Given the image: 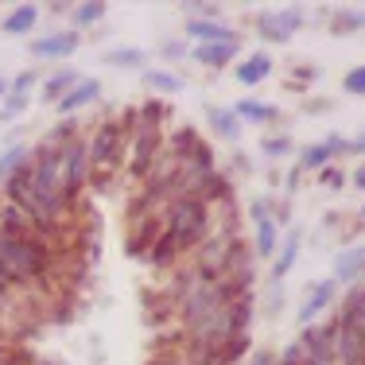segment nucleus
<instances>
[{"label":"nucleus","mask_w":365,"mask_h":365,"mask_svg":"<svg viewBox=\"0 0 365 365\" xmlns=\"http://www.w3.org/2000/svg\"><path fill=\"white\" fill-rule=\"evenodd\" d=\"M210 230H214V206H206L202 198H195V195L175 198V202H168V210H163V237H168L182 257L195 253Z\"/></svg>","instance_id":"1"},{"label":"nucleus","mask_w":365,"mask_h":365,"mask_svg":"<svg viewBox=\"0 0 365 365\" xmlns=\"http://www.w3.org/2000/svg\"><path fill=\"white\" fill-rule=\"evenodd\" d=\"M86 144H90V187H106V182L117 175L120 168H125V152H128V128L120 117H106L98 120V128H93L90 136H86Z\"/></svg>","instance_id":"2"},{"label":"nucleus","mask_w":365,"mask_h":365,"mask_svg":"<svg viewBox=\"0 0 365 365\" xmlns=\"http://www.w3.org/2000/svg\"><path fill=\"white\" fill-rule=\"evenodd\" d=\"M163 148H168V133L160 125H148V120L136 117V125L128 128V152H125V168L133 182H144L152 175V168L160 163Z\"/></svg>","instance_id":"3"},{"label":"nucleus","mask_w":365,"mask_h":365,"mask_svg":"<svg viewBox=\"0 0 365 365\" xmlns=\"http://www.w3.org/2000/svg\"><path fill=\"white\" fill-rule=\"evenodd\" d=\"M58 175H63V195L71 206H82V195L90 190V144L86 136H74L71 144H63V163H58Z\"/></svg>","instance_id":"4"},{"label":"nucleus","mask_w":365,"mask_h":365,"mask_svg":"<svg viewBox=\"0 0 365 365\" xmlns=\"http://www.w3.org/2000/svg\"><path fill=\"white\" fill-rule=\"evenodd\" d=\"M303 8L299 4H288V8H276V12H260L253 20V31L260 43H272V47H284L292 43L295 36L303 31Z\"/></svg>","instance_id":"5"},{"label":"nucleus","mask_w":365,"mask_h":365,"mask_svg":"<svg viewBox=\"0 0 365 365\" xmlns=\"http://www.w3.org/2000/svg\"><path fill=\"white\" fill-rule=\"evenodd\" d=\"M334 330H338L334 319L303 327V330H299V338H295V350H299V365H338V361H334Z\"/></svg>","instance_id":"6"},{"label":"nucleus","mask_w":365,"mask_h":365,"mask_svg":"<svg viewBox=\"0 0 365 365\" xmlns=\"http://www.w3.org/2000/svg\"><path fill=\"white\" fill-rule=\"evenodd\" d=\"M334 303H338V284L330 280V276L311 280L307 292H303V299H299V307H295V323H299V330L311 327V323H319Z\"/></svg>","instance_id":"7"},{"label":"nucleus","mask_w":365,"mask_h":365,"mask_svg":"<svg viewBox=\"0 0 365 365\" xmlns=\"http://www.w3.org/2000/svg\"><path fill=\"white\" fill-rule=\"evenodd\" d=\"M330 280L338 284V288H354V284L365 280V245H342L330 260Z\"/></svg>","instance_id":"8"},{"label":"nucleus","mask_w":365,"mask_h":365,"mask_svg":"<svg viewBox=\"0 0 365 365\" xmlns=\"http://www.w3.org/2000/svg\"><path fill=\"white\" fill-rule=\"evenodd\" d=\"M78 47H82V36L71 28H58V31H47V36H36L28 51L31 58H71Z\"/></svg>","instance_id":"9"},{"label":"nucleus","mask_w":365,"mask_h":365,"mask_svg":"<svg viewBox=\"0 0 365 365\" xmlns=\"http://www.w3.org/2000/svg\"><path fill=\"white\" fill-rule=\"evenodd\" d=\"M187 43L198 47V43H241V31L230 28L225 20H187Z\"/></svg>","instance_id":"10"},{"label":"nucleus","mask_w":365,"mask_h":365,"mask_svg":"<svg viewBox=\"0 0 365 365\" xmlns=\"http://www.w3.org/2000/svg\"><path fill=\"white\" fill-rule=\"evenodd\" d=\"M299 253H303V233L299 230H284L280 249H276V257H272V272H268V280L284 284V276L299 264Z\"/></svg>","instance_id":"11"},{"label":"nucleus","mask_w":365,"mask_h":365,"mask_svg":"<svg viewBox=\"0 0 365 365\" xmlns=\"http://www.w3.org/2000/svg\"><path fill=\"white\" fill-rule=\"evenodd\" d=\"M334 361L338 365L365 361V327H338L334 330Z\"/></svg>","instance_id":"12"},{"label":"nucleus","mask_w":365,"mask_h":365,"mask_svg":"<svg viewBox=\"0 0 365 365\" xmlns=\"http://www.w3.org/2000/svg\"><path fill=\"white\" fill-rule=\"evenodd\" d=\"M237 51L241 43H198V47H190V58L206 71H225L237 63Z\"/></svg>","instance_id":"13"},{"label":"nucleus","mask_w":365,"mask_h":365,"mask_svg":"<svg viewBox=\"0 0 365 365\" xmlns=\"http://www.w3.org/2000/svg\"><path fill=\"white\" fill-rule=\"evenodd\" d=\"M280 237H284V230L272 222V214H268V218H257V222H253V237H249V249H253L257 260H272L276 249H280Z\"/></svg>","instance_id":"14"},{"label":"nucleus","mask_w":365,"mask_h":365,"mask_svg":"<svg viewBox=\"0 0 365 365\" xmlns=\"http://www.w3.org/2000/svg\"><path fill=\"white\" fill-rule=\"evenodd\" d=\"M98 98H101V82H98V78H82V82H78L74 90L55 106V113H58L63 120H66V117H78V113H82L86 106H93Z\"/></svg>","instance_id":"15"},{"label":"nucleus","mask_w":365,"mask_h":365,"mask_svg":"<svg viewBox=\"0 0 365 365\" xmlns=\"http://www.w3.org/2000/svg\"><path fill=\"white\" fill-rule=\"evenodd\" d=\"M276 71V63H272V55H264V51H253L249 58H241L237 66H233V78H237V86H260V82H268Z\"/></svg>","instance_id":"16"},{"label":"nucleus","mask_w":365,"mask_h":365,"mask_svg":"<svg viewBox=\"0 0 365 365\" xmlns=\"http://www.w3.org/2000/svg\"><path fill=\"white\" fill-rule=\"evenodd\" d=\"M230 109L237 113L241 125H257V128L276 125V120H280V106H272V101H260V98H241V101H233Z\"/></svg>","instance_id":"17"},{"label":"nucleus","mask_w":365,"mask_h":365,"mask_svg":"<svg viewBox=\"0 0 365 365\" xmlns=\"http://www.w3.org/2000/svg\"><path fill=\"white\" fill-rule=\"evenodd\" d=\"M39 20H43L39 4H12L4 12V20H0V31H4V36H31Z\"/></svg>","instance_id":"18"},{"label":"nucleus","mask_w":365,"mask_h":365,"mask_svg":"<svg viewBox=\"0 0 365 365\" xmlns=\"http://www.w3.org/2000/svg\"><path fill=\"white\" fill-rule=\"evenodd\" d=\"M206 125L214 128V136H218L222 144H237L241 133H245V125L237 120V113H233L230 106H210L206 109Z\"/></svg>","instance_id":"19"},{"label":"nucleus","mask_w":365,"mask_h":365,"mask_svg":"<svg viewBox=\"0 0 365 365\" xmlns=\"http://www.w3.org/2000/svg\"><path fill=\"white\" fill-rule=\"evenodd\" d=\"M334 323L338 327H365V288L361 284H354V288H346V295L334 303Z\"/></svg>","instance_id":"20"},{"label":"nucleus","mask_w":365,"mask_h":365,"mask_svg":"<svg viewBox=\"0 0 365 365\" xmlns=\"http://www.w3.org/2000/svg\"><path fill=\"white\" fill-rule=\"evenodd\" d=\"M82 82V74L74 71V66H58L51 78H43V86H39V98L47 101V106H58V101L66 98V93L74 90V86Z\"/></svg>","instance_id":"21"},{"label":"nucleus","mask_w":365,"mask_h":365,"mask_svg":"<svg viewBox=\"0 0 365 365\" xmlns=\"http://www.w3.org/2000/svg\"><path fill=\"white\" fill-rule=\"evenodd\" d=\"M106 12H109V4L106 0H82V4H71V31H90V28H98L101 20H106Z\"/></svg>","instance_id":"22"},{"label":"nucleus","mask_w":365,"mask_h":365,"mask_svg":"<svg viewBox=\"0 0 365 365\" xmlns=\"http://www.w3.org/2000/svg\"><path fill=\"white\" fill-rule=\"evenodd\" d=\"M330 163H334V152H330V144L327 140H315V144H303L299 148V155H295V168L303 171V175H307V171H323V168H330Z\"/></svg>","instance_id":"23"},{"label":"nucleus","mask_w":365,"mask_h":365,"mask_svg":"<svg viewBox=\"0 0 365 365\" xmlns=\"http://www.w3.org/2000/svg\"><path fill=\"white\" fill-rule=\"evenodd\" d=\"M144 86L152 93H163V98H175V93H182V78L175 71H168V66H148L144 71Z\"/></svg>","instance_id":"24"},{"label":"nucleus","mask_w":365,"mask_h":365,"mask_svg":"<svg viewBox=\"0 0 365 365\" xmlns=\"http://www.w3.org/2000/svg\"><path fill=\"white\" fill-rule=\"evenodd\" d=\"M144 260L155 268V272H175V264L182 260V253H179V249H175V245H171V241L160 233V237L152 241V249L144 253Z\"/></svg>","instance_id":"25"},{"label":"nucleus","mask_w":365,"mask_h":365,"mask_svg":"<svg viewBox=\"0 0 365 365\" xmlns=\"http://www.w3.org/2000/svg\"><path fill=\"white\" fill-rule=\"evenodd\" d=\"M28 155H31V148L24 144V140H12V144H4V152H0V190H4V182L16 175V171L28 163Z\"/></svg>","instance_id":"26"},{"label":"nucleus","mask_w":365,"mask_h":365,"mask_svg":"<svg viewBox=\"0 0 365 365\" xmlns=\"http://www.w3.org/2000/svg\"><path fill=\"white\" fill-rule=\"evenodd\" d=\"M106 63L117 71H148V51L140 47H113L106 51Z\"/></svg>","instance_id":"27"},{"label":"nucleus","mask_w":365,"mask_h":365,"mask_svg":"<svg viewBox=\"0 0 365 365\" xmlns=\"http://www.w3.org/2000/svg\"><path fill=\"white\" fill-rule=\"evenodd\" d=\"M365 28V8H334L330 20V36H354Z\"/></svg>","instance_id":"28"},{"label":"nucleus","mask_w":365,"mask_h":365,"mask_svg":"<svg viewBox=\"0 0 365 365\" xmlns=\"http://www.w3.org/2000/svg\"><path fill=\"white\" fill-rule=\"evenodd\" d=\"M260 152H264L268 160H288V155H295V144H292L288 133H272V136L260 140Z\"/></svg>","instance_id":"29"},{"label":"nucleus","mask_w":365,"mask_h":365,"mask_svg":"<svg viewBox=\"0 0 365 365\" xmlns=\"http://www.w3.org/2000/svg\"><path fill=\"white\" fill-rule=\"evenodd\" d=\"M31 98L28 93H8L4 101H0V125H12V120H20L24 113H28Z\"/></svg>","instance_id":"30"},{"label":"nucleus","mask_w":365,"mask_h":365,"mask_svg":"<svg viewBox=\"0 0 365 365\" xmlns=\"http://www.w3.org/2000/svg\"><path fill=\"white\" fill-rule=\"evenodd\" d=\"M342 90L350 93V98H365V63H358V66H350V71H346Z\"/></svg>","instance_id":"31"},{"label":"nucleus","mask_w":365,"mask_h":365,"mask_svg":"<svg viewBox=\"0 0 365 365\" xmlns=\"http://www.w3.org/2000/svg\"><path fill=\"white\" fill-rule=\"evenodd\" d=\"M182 16H187V20H218L222 4H202V0H195V4H182Z\"/></svg>","instance_id":"32"},{"label":"nucleus","mask_w":365,"mask_h":365,"mask_svg":"<svg viewBox=\"0 0 365 365\" xmlns=\"http://www.w3.org/2000/svg\"><path fill=\"white\" fill-rule=\"evenodd\" d=\"M36 82H43V78H39V71H36V66H28V71H20V74L12 78V93H28V98H31V90H36Z\"/></svg>","instance_id":"33"},{"label":"nucleus","mask_w":365,"mask_h":365,"mask_svg":"<svg viewBox=\"0 0 365 365\" xmlns=\"http://www.w3.org/2000/svg\"><path fill=\"white\" fill-rule=\"evenodd\" d=\"M182 55H190V43H179V39H163L160 43V58H163V63H179Z\"/></svg>","instance_id":"34"},{"label":"nucleus","mask_w":365,"mask_h":365,"mask_svg":"<svg viewBox=\"0 0 365 365\" xmlns=\"http://www.w3.org/2000/svg\"><path fill=\"white\" fill-rule=\"evenodd\" d=\"M319 182H323V187H330V190H338V187H346V171L342 168H338V163H330V168H323V171H319V175H315Z\"/></svg>","instance_id":"35"},{"label":"nucleus","mask_w":365,"mask_h":365,"mask_svg":"<svg viewBox=\"0 0 365 365\" xmlns=\"http://www.w3.org/2000/svg\"><path fill=\"white\" fill-rule=\"evenodd\" d=\"M241 365H276V354H268V350H253V354H249V358L241 361Z\"/></svg>","instance_id":"36"},{"label":"nucleus","mask_w":365,"mask_h":365,"mask_svg":"<svg viewBox=\"0 0 365 365\" xmlns=\"http://www.w3.org/2000/svg\"><path fill=\"white\" fill-rule=\"evenodd\" d=\"M0 365H12V342H8L4 330H0Z\"/></svg>","instance_id":"37"},{"label":"nucleus","mask_w":365,"mask_h":365,"mask_svg":"<svg viewBox=\"0 0 365 365\" xmlns=\"http://www.w3.org/2000/svg\"><path fill=\"white\" fill-rule=\"evenodd\" d=\"M350 155H361V160H365V128L358 136H350Z\"/></svg>","instance_id":"38"},{"label":"nucleus","mask_w":365,"mask_h":365,"mask_svg":"<svg viewBox=\"0 0 365 365\" xmlns=\"http://www.w3.org/2000/svg\"><path fill=\"white\" fill-rule=\"evenodd\" d=\"M350 182H354V187H358V190H365V160H361L358 168L350 171Z\"/></svg>","instance_id":"39"},{"label":"nucleus","mask_w":365,"mask_h":365,"mask_svg":"<svg viewBox=\"0 0 365 365\" xmlns=\"http://www.w3.org/2000/svg\"><path fill=\"white\" fill-rule=\"evenodd\" d=\"M43 12H51V16H71V4H63V0H55V4H47V8H43Z\"/></svg>","instance_id":"40"},{"label":"nucleus","mask_w":365,"mask_h":365,"mask_svg":"<svg viewBox=\"0 0 365 365\" xmlns=\"http://www.w3.org/2000/svg\"><path fill=\"white\" fill-rule=\"evenodd\" d=\"M8 93H12V78H4V74H0V101H4Z\"/></svg>","instance_id":"41"},{"label":"nucleus","mask_w":365,"mask_h":365,"mask_svg":"<svg viewBox=\"0 0 365 365\" xmlns=\"http://www.w3.org/2000/svg\"><path fill=\"white\" fill-rule=\"evenodd\" d=\"M361 288H365V280H361Z\"/></svg>","instance_id":"42"},{"label":"nucleus","mask_w":365,"mask_h":365,"mask_svg":"<svg viewBox=\"0 0 365 365\" xmlns=\"http://www.w3.org/2000/svg\"><path fill=\"white\" fill-rule=\"evenodd\" d=\"M361 365H365V361H361Z\"/></svg>","instance_id":"43"}]
</instances>
